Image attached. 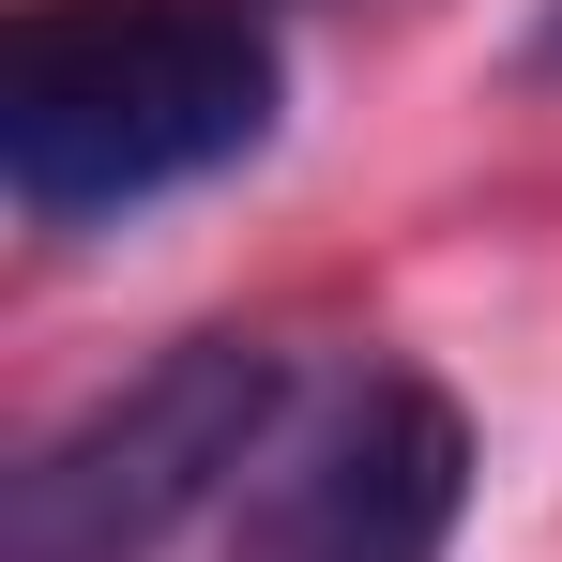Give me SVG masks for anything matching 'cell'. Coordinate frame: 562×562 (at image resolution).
I'll return each mask as SVG.
<instances>
[{
  "mask_svg": "<svg viewBox=\"0 0 562 562\" xmlns=\"http://www.w3.org/2000/svg\"><path fill=\"white\" fill-rule=\"evenodd\" d=\"M548 61H562V15H548Z\"/></svg>",
  "mask_w": 562,
  "mask_h": 562,
  "instance_id": "4",
  "label": "cell"
},
{
  "mask_svg": "<svg viewBox=\"0 0 562 562\" xmlns=\"http://www.w3.org/2000/svg\"><path fill=\"white\" fill-rule=\"evenodd\" d=\"M289 411V366L259 335H183L153 380L77 411L0 502V562H153L183 517H213Z\"/></svg>",
  "mask_w": 562,
  "mask_h": 562,
  "instance_id": "2",
  "label": "cell"
},
{
  "mask_svg": "<svg viewBox=\"0 0 562 562\" xmlns=\"http://www.w3.org/2000/svg\"><path fill=\"white\" fill-rule=\"evenodd\" d=\"M471 517V426L441 380L366 366L289 457H259L244 562H441Z\"/></svg>",
  "mask_w": 562,
  "mask_h": 562,
  "instance_id": "3",
  "label": "cell"
},
{
  "mask_svg": "<svg viewBox=\"0 0 562 562\" xmlns=\"http://www.w3.org/2000/svg\"><path fill=\"white\" fill-rule=\"evenodd\" d=\"M289 61L259 0H31L0 31V183L46 228H106L274 137Z\"/></svg>",
  "mask_w": 562,
  "mask_h": 562,
  "instance_id": "1",
  "label": "cell"
}]
</instances>
